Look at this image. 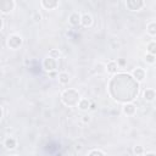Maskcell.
Wrapping results in <instances>:
<instances>
[{
	"instance_id": "obj_1",
	"label": "cell",
	"mask_w": 156,
	"mask_h": 156,
	"mask_svg": "<svg viewBox=\"0 0 156 156\" xmlns=\"http://www.w3.org/2000/svg\"><path fill=\"white\" fill-rule=\"evenodd\" d=\"M139 84L127 73H118L110 82V93L118 101H130L138 95Z\"/></svg>"
},
{
	"instance_id": "obj_2",
	"label": "cell",
	"mask_w": 156,
	"mask_h": 156,
	"mask_svg": "<svg viewBox=\"0 0 156 156\" xmlns=\"http://www.w3.org/2000/svg\"><path fill=\"white\" fill-rule=\"evenodd\" d=\"M62 101L68 106H74L79 102V94L73 89L65 90L62 94Z\"/></svg>"
},
{
	"instance_id": "obj_3",
	"label": "cell",
	"mask_w": 156,
	"mask_h": 156,
	"mask_svg": "<svg viewBox=\"0 0 156 156\" xmlns=\"http://www.w3.org/2000/svg\"><path fill=\"white\" fill-rule=\"evenodd\" d=\"M9 46L10 48H12V49H17L21 44H22V39H21V37L20 35H16V34H13V35H11L10 38H9Z\"/></svg>"
},
{
	"instance_id": "obj_4",
	"label": "cell",
	"mask_w": 156,
	"mask_h": 156,
	"mask_svg": "<svg viewBox=\"0 0 156 156\" xmlns=\"http://www.w3.org/2000/svg\"><path fill=\"white\" fill-rule=\"evenodd\" d=\"M15 6V2L11 1V0H2L0 1V11L1 12H9L13 9Z\"/></svg>"
},
{
	"instance_id": "obj_5",
	"label": "cell",
	"mask_w": 156,
	"mask_h": 156,
	"mask_svg": "<svg viewBox=\"0 0 156 156\" xmlns=\"http://www.w3.org/2000/svg\"><path fill=\"white\" fill-rule=\"evenodd\" d=\"M143 6H144V1H127V7L133 11L139 10Z\"/></svg>"
},
{
	"instance_id": "obj_6",
	"label": "cell",
	"mask_w": 156,
	"mask_h": 156,
	"mask_svg": "<svg viewBox=\"0 0 156 156\" xmlns=\"http://www.w3.org/2000/svg\"><path fill=\"white\" fill-rule=\"evenodd\" d=\"M44 67H45L48 71L55 69V68H56V61H55V58H51V57L45 58V61H44Z\"/></svg>"
},
{
	"instance_id": "obj_7",
	"label": "cell",
	"mask_w": 156,
	"mask_h": 156,
	"mask_svg": "<svg viewBox=\"0 0 156 156\" xmlns=\"http://www.w3.org/2000/svg\"><path fill=\"white\" fill-rule=\"evenodd\" d=\"M80 23L84 27H89L93 23V17L90 15H88V13H84L83 16H80Z\"/></svg>"
},
{
	"instance_id": "obj_8",
	"label": "cell",
	"mask_w": 156,
	"mask_h": 156,
	"mask_svg": "<svg viewBox=\"0 0 156 156\" xmlns=\"http://www.w3.org/2000/svg\"><path fill=\"white\" fill-rule=\"evenodd\" d=\"M69 23L72 24V26H78L79 23H80V16L78 15V13H72L71 16H69Z\"/></svg>"
},
{
	"instance_id": "obj_9",
	"label": "cell",
	"mask_w": 156,
	"mask_h": 156,
	"mask_svg": "<svg viewBox=\"0 0 156 156\" xmlns=\"http://www.w3.org/2000/svg\"><path fill=\"white\" fill-rule=\"evenodd\" d=\"M133 76H134V78H136L138 80H143L144 77H145V72H144V69H141V68H136V69H134Z\"/></svg>"
},
{
	"instance_id": "obj_10",
	"label": "cell",
	"mask_w": 156,
	"mask_h": 156,
	"mask_svg": "<svg viewBox=\"0 0 156 156\" xmlns=\"http://www.w3.org/2000/svg\"><path fill=\"white\" fill-rule=\"evenodd\" d=\"M123 111L126 115H133L135 112V106L133 104H126L123 107Z\"/></svg>"
},
{
	"instance_id": "obj_11",
	"label": "cell",
	"mask_w": 156,
	"mask_h": 156,
	"mask_svg": "<svg viewBox=\"0 0 156 156\" xmlns=\"http://www.w3.org/2000/svg\"><path fill=\"white\" fill-rule=\"evenodd\" d=\"M57 5H58L57 1H41V6H44V7L48 9V10L54 9V7H56Z\"/></svg>"
},
{
	"instance_id": "obj_12",
	"label": "cell",
	"mask_w": 156,
	"mask_h": 156,
	"mask_svg": "<svg viewBox=\"0 0 156 156\" xmlns=\"http://www.w3.org/2000/svg\"><path fill=\"white\" fill-rule=\"evenodd\" d=\"M5 146H6L7 149H10V150L15 149V147H16V140H15L13 138H7V139L5 140Z\"/></svg>"
},
{
	"instance_id": "obj_13",
	"label": "cell",
	"mask_w": 156,
	"mask_h": 156,
	"mask_svg": "<svg viewBox=\"0 0 156 156\" xmlns=\"http://www.w3.org/2000/svg\"><path fill=\"white\" fill-rule=\"evenodd\" d=\"M144 96H145V100H147V101H152L154 98H155V91H154L152 89H147V90H145Z\"/></svg>"
},
{
	"instance_id": "obj_14",
	"label": "cell",
	"mask_w": 156,
	"mask_h": 156,
	"mask_svg": "<svg viewBox=\"0 0 156 156\" xmlns=\"http://www.w3.org/2000/svg\"><path fill=\"white\" fill-rule=\"evenodd\" d=\"M58 80H60V83H62V84H67L68 80H69V77H68V74H67L66 72H62V73L58 74Z\"/></svg>"
},
{
	"instance_id": "obj_15",
	"label": "cell",
	"mask_w": 156,
	"mask_h": 156,
	"mask_svg": "<svg viewBox=\"0 0 156 156\" xmlns=\"http://www.w3.org/2000/svg\"><path fill=\"white\" fill-rule=\"evenodd\" d=\"M107 71L111 72V73H115V72L117 71V63H116L115 61H110V62L107 63Z\"/></svg>"
},
{
	"instance_id": "obj_16",
	"label": "cell",
	"mask_w": 156,
	"mask_h": 156,
	"mask_svg": "<svg viewBox=\"0 0 156 156\" xmlns=\"http://www.w3.org/2000/svg\"><path fill=\"white\" fill-rule=\"evenodd\" d=\"M78 106H79V108H80V110H87V108L89 107V101H88L87 99L79 100V102H78Z\"/></svg>"
},
{
	"instance_id": "obj_17",
	"label": "cell",
	"mask_w": 156,
	"mask_h": 156,
	"mask_svg": "<svg viewBox=\"0 0 156 156\" xmlns=\"http://www.w3.org/2000/svg\"><path fill=\"white\" fill-rule=\"evenodd\" d=\"M147 29H149V33L151 35H155L156 34V23L155 22H151L149 26H147Z\"/></svg>"
},
{
	"instance_id": "obj_18",
	"label": "cell",
	"mask_w": 156,
	"mask_h": 156,
	"mask_svg": "<svg viewBox=\"0 0 156 156\" xmlns=\"http://www.w3.org/2000/svg\"><path fill=\"white\" fill-rule=\"evenodd\" d=\"M155 48H156V44H155L154 41L149 44V54H150V55H155V51H156Z\"/></svg>"
},
{
	"instance_id": "obj_19",
	"label": "cell",
	"mask_w": 156,
	"mask_h": 156,
	"mask_svg": "<svg viewBox=\"0 0 156 156\" xmlns=\"http://www.w3.org/2000/svg\"><path fill=\"white\" fill-rule=\"evenodd\" d=\"M145 61L146 62H149V63H154L155 62V55H146V58H145Z\"/></svg>"
},
{
	"instance_id": "obj_20",
	"label": "cell",
	"mask_w": 156,
	"mask_h": 156,
	"mask_svg": "<svg viewBox=\"0 0 156 156\" xmlns=\"http://www.w3.org/2000/svg\"><path fill=\"white\" fill-rule=\"evenodd\" d=\"M89 156H105V155H104V152H101V151H99V150H93V151L89 154Z\"/></svg>"
},
{
	"instance_id": "obj_21",
	"label": "cell",
	"mask_w": 156,
	"mask_h": 156,
	"mask_svg": "<svg viewBox=\"0 0 156 156\" xmlns=\"http://www.w3.org/2000/svg\"><path fill=\"white\" fill-rule=\"evenodd\" d=\"M49 57H51V58H56V57H58V51H56V50H51V51L49 52Z\"/></svg>"
},
{
	"instance_id": "obj_22",
	"label": "cell",
	"mask_w": 156,
	"mask_h": 156,
	"mask_svg": "<svg viewBox=\"0 0 156 156\" xmlns=\"http://www.w3.org/2000/svg\"><path fill=\"white\" fill-rule=\"evenodd\" d=\"M134 152H135L136 155H141V154H143V147H141V146H135V147H134Z\"/></svg>"
},
{
	"instance_id": "obj_23",
	"label": "cell",
	"mask_w": 156,
	"mask_h": 156,
	"mask_svg": "<svg viewBox=\"0 0 156 156\" xmlns=\"http://www.w3.org/2000/svg\"><path fill=\"white\" fill-rule=\"evenodd\" d=\"M145 156H156V155H155L154 152H149V154H146Z\"/></svg>"
},
{
	"instance_id": "obj_24",
	"label": "cell",
	"mask_w": 156,
	"mask_h": 156,
	"mask_svg": "<svg viewBox=\"0 0 156 156\" xmlns=\"http://www.w3.org/2000/svg\"><path fill=\"white\" fill-rule=\"evenodd\" d=\"M1 27H2V21H1V18H0V29H1Z\"/></svg>"
},
{
	"instance_id": "obj_25",
	"label": "cell",
	"mask_w": 156,
	"mask_h": 156,
	"mask_svg": "<svg viewBox=\"0 0 156 156\" xmlns=\"http://www.w3.org/2000/svg\"><path fill=\"white\" fill-rule=\"evenodd\" d=\"M1 116H2V111H1V108H0V118H1Z\"/></svg>"
},
{
	"instance_id": "obj_26",
	"label": "cell",
	"mask_w": 156,
	"mask_h": 156,
	"mask_svg": "<svg viewBox=\"0 0 156 156\" xmlns=\"http://www.w3.org/2000/svg\"><path fill=\"white\" fill-rule=\"evenodd\" d=\"M13 156H18V155H13Z\"/></svg>"
}]
</instances>
